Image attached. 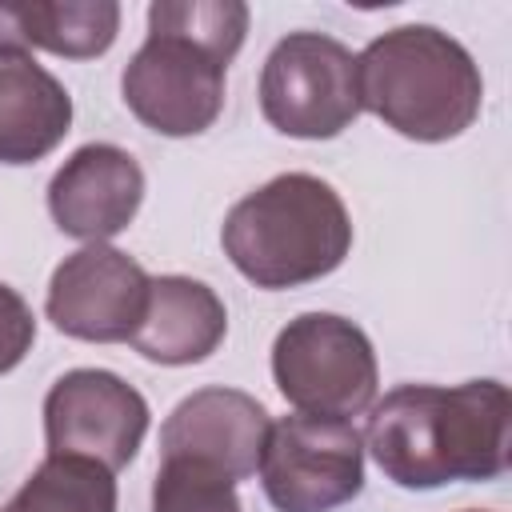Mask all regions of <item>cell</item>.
Segmentation results:
<instances>
[{"mask_svg":"<svg viewBox=\"0 0 512 512\" xmlns=\"http://www.w3.org/2000/svg\"><path fill=\"white\" fill-rule=\"evenodd\" d=\"M72 128L68 88L28 52H0V164H36Z\"/></svg>","mask_w":512,"mask_h":512,"instance_id":"4fadbf2b","label":"cell"},{"mask_svg":"<svg viewBox=\"0 0 512 512\" xmlns=\"http://www.w3.org/2000/svg\"><path fill=\"white\" fill-rule=\"evenodd\" d=\"M256 472L276 512H332L364 488V440L352 420L296 412L268 428Z\"/></svg>","mask_w":512,"mask_h":512,"instance_id":"52a82bcc","label":"cell"},{"mask_svg":"<svg viewBox=\"0 0 512 512\" xmlns=\"http://www.w3.org/2000/svg\"><path fill=\"white\" fill-rule=\"evenodd\" d=\"M224 88L228 60L168 28H148L144 44L120 72L128 112L160 136L208 132L224 112Z\"/></svg>","mask_w":512,"mask_h":512,"instance_id":"8992f818","label":"cell"},{"mask_svg":"<svg viewBox=\"0 0 512 512\" xmlns=\"http://www.w3.org/2000/svg\"><path fill=\"white\" fill-rule=\"evenodd\" d=\"M152 276L112 244H84L48 280L44 316L56 332L88 344L132 340L148 304Z\"/></svg>","mask_w":512,"mask_h":512,"instance_id":"9c48e42d","label":"cell"},{"mask_svg":"<svg viewBox=\"0 0 512 512\" xmlns=\"http://www.w3.org/2000/svg\"><path fill=\"white\" fill-rule=\"evenodd\" d=\"M152 512H240L236 480L188 456H160Z\"/></svg>","mask_w":512,"mask_h":512,"instance_id":"e0dca14e","label":"cell"},{"mask_svg":"<svg viewBox=\"0 0 512 512\" xmlns=\"http://www.w3.org/2000/svg\"><path fill=\"white\" fill-rule=\"evenodd\" d=\"M260 112L292 140H332L360 116L356 56L328 32H288L260 68Z\"/></svg>","mask_w":512,"mask_h":512,"instance_id":"5b68a950","label":"cell"},{"mask_svg":"<svg viewBox=\"0 0 512 512\" xmlns=\"http://www.w3.org/2000/svg\"><path fill=\"white\" fill-rule=\"evenodd\" d=\"M148 28L180 32L232 64L248 36V4L240 0H156L148 4Z\"/></svg>","mask_w":512,"mask_h":512,"instance_id":"2e32d148","label":"cell"},{"mask_svg":"<svg viewBox=\"0 0 512 512\" xmlns=\"http://www.w3.org/2000/svg\"><path fill=\"white\" fill-rule=\"evenodd\" d=\"M144 200V168L128 148L80 144L48 180V212L64 236L108 244L120 236Z\"/></svg>","mask_w":512,"mask_h":512,"instance_id":"30bf717a","label":"cell"},{"mask_svg":"<svg viewBox=\"0 0 512 512\" xmlns=\"http://www.w3.org/2000/svg\"><path fill=\"white\" fill-rule=\"evenodd\" d=\"M120 32L116 0H0V52L44 48L68 60H92Z\"/></svg>","mask_w":512,"mask_h":512,"instance_id":"5bb4252c","label":"cell"},{"mask_svg":"<svg viewBox=\"0 0 512 512\" xmlns=\"http://www.w3.org/2000/svg\"><path fill=\"white\" fill-rule=\"evenodd\" d=\"M148 424V400L108 368H72L44 396L48 456H80L120 472L136 460Z\"/></svg>","mask_w":512,"mask_h":512,"instance_id":"ba28073f","label":"cell"},{"mask_svg":"<svg viewBox=\"0 0 512 512\" xmlns=\"http://www.w3.org/2000/svg\"><path fill=\"white\" fill-rule=\"evenodd\" d=\"M32 340H36V316L28 300L0 280V376L12 372L32 352Z\"/></svg>","mask_w":512,"mask_h":512,"instance_id":"ac0fdd59","label":"cell"},{"mask_svg":"<svg viewBox=\"0 0 512 512\" xmlns=\"http://www.w3.org/2000/svg\"><path fill=\"white\" fill-rule=\"evenodd\" d=\"M268 428V408L256 396L240 388H200L184 396L160 424V456L212 464L240 484L256 476Z\"/></svg>","mask_w":512,"mask_h":512,"instance_id":"8fae6325","label":"cell"},{"mask_svg":"<svg viewBox=\"0 0 512 512\" xmlns=\"http://www.w3.org/2000/svg\"><path fill=\"white\" fill-rule=\"evenodd\" d=\"M272 380L296 412L352 420L372 408L380 368L360 324L336 312H300L272 340Z\"/></svg>","mask_w":512,"mask_h":512,"instance_id":"277c9868","label":"cell"},{"mask_svg":"<svg viewBox=\"0 0 512 512\" xmlns=\"http://www.w3.org/2000/svg\"><path fill=\"white\" fill-rule=\"evenodd\" d=\"M228 332V308L204 280L192 276H152L148 304L140 328L132 332V348L168 368L208 360Z\"/></svg>","mask_w":512,"mask_h":512,"instance_id":"7c38bea8","label":"cell"},{"mask_svg":"<svg viewBox=\"0 0 512 512\" xmlns=\"http://www.w3.org/2000/svg\"><path fill=\"white\" fill-rule=\"evenodd\" d=\"M356 80L360 112H372L416 144L468 132L484 100L472 52L436 24H400L368 40L356 56Z\"/></svg>","mask_w":512,"mask_h":512,"instance_id":"3957f363","label":"cell"},{"mask_svg":"<svg viewBox=\"0 0 512 512\" xmlns=\"http://www.w3.org/2000/svg\"><path fill=\"white\" fill-rule=\"evenodd\" d=\"M512 400L500 380L400 384L372 400L364 452L408 488L428 492L456 480H496L508 472Z\"/></svg>","mask_w":512,"mask_h":512,"instance_id":"6da1fadb","label":"cell"},{"mask_svg":"<svg viewBox=\"0 0 512 512\" xmlns=\"http://www.w3.org/2000/svg\"><path fill=\"white\" fill-rule=\"evenodd\" d=\"M464 512H480V508H464Z\"/></svg>","mask_w":512,"mask_h":512,"instance_id":"d6986e66","label":"cell"},{"mask_svg":"<svg viewBox=\"0 0 512 512\" xmlns=\"http://www.w3.org/2000/svg\"><path fill=\"white\" fill-rule=\"evenodd\" d=\"M220 244L244 280L280 292L332 276L352 252V220L328 180L280 172L228 208Z\"/></svg>","mask_w":512,"mask_h":512,"instance_id":"7a4b0ae2","label":"cell"},{"mask_svg":"<svg viewBox=\"0 0 512 512\" xmlns=\"http://www.w3.org/2000/svg\"><path fill=\"white\" fill-rule=\"evenodd\" d=\"M116 472L80 456H44L0 512H116Z\"/></svg>","mask_w":512,"mask_h":512,"instance_id":"9a60e30c","label":"cell"}]
</instances>
